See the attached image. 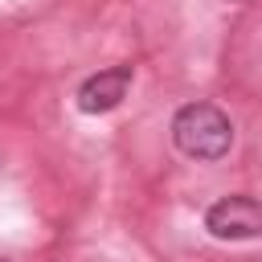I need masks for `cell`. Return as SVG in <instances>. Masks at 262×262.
<instances>
[{
  "mask_svg": "<svg viewBox=\"0 0 262 262\" xmlns=\"http://www.w3.org/2000/svg\"><path fill=\"white\" fill-rule=\"evenodd\" d=\"M172 143L188 160H221L233 147V123L213 102H188L172 115Z\"/></svg>",
  "mask_w": 262,
  "mask_h": 262,
  "instance_id": "cell-1",
  "label": "cell"
},
{
  "mask_svg": "<svg viewBox=\"0 0 262 262\" xmlns=\"http://www.w3.org/2000/svg\"><path fill=\"white\" fill-rule=\"evenodd\" d=\"M205 229L217 242H250V237H262V201L258 196H246V192L221 196V201L209 205Z\"/></svg>",
  "mask_w": 262,
  "mask_h": 262,
  "instance_id": "cell-2",
  "label": "cell"
},
{
  "mask_svg": "<svg viewBox=\"0 0 262 262\" xmlns=\"http://www.w3.org/2000/svg\"><path fill=\"white\" fill-rule=\"evenodd\" d=\"M131 82H135V70H131V66H106V70L90 74V78L78 86L74 102H78L82 115H106V111H115V106L127 98Z\"/></svg>",
  "mask_w": 262,
  "mask_h": 262,
  "instance_id": "cell-3",
  "label": "cell"
},
{
  "mask_svg": "<svg viewBox=\"0 0 262 262\" xmlns=\"http://www.w3.org/2000/svg\"><path fill=\"white\" fill-rule=\"evenodd\" d=\"M229 4H242V0H229Z\"/></svg>",
  "mask_w": 262,
  "mask_h": 262,
  "instance_id": "cell-4",
  "label": "cell"
}]
</instances>
